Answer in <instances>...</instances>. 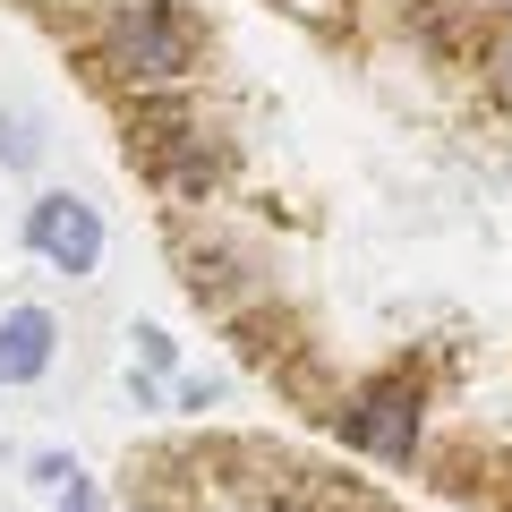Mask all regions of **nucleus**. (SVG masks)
<instances>
[{
  "label": "nucleus",
  "instance_id": "0eeeda50",
  "mask_svg": "<svg viewBox=\"0 0 512 512\" xmlns=\"http://www.w3.org/2000/svg\"><path fill=\"white\" fill-rule=\"evenodd\" d=\"M128 342H137V359H146L154 376H171V367H180V342H171L163 325H137V333H128Z\"/></svg>",
  "mask_w": 512,
  "mask_h": 512
},
{
  "label": "nucleus",
  "instance_id": "1a4fd4ad",
  "mask_svg": "<svg viewBox=\"0 0 512 512\" xmlns=\"http://www.w3.org/2000/svg\"><path fill=\"white\" fill-rule=\"evenodd\" d=\"M256 512H299V504H256Z\"/></svg>",
  "mask_w": 512,
  "mask_h": 512
},
{
  "label": "nucleus",
  "instance_id": "39448f33",
  "mask_svg": "<svg viewBox=\"0 0 512 512\" xmlns=\"http://www.w3.org/2000/svg\"><path fill=\"white\" fill-rule=\"evenodd\" d=\"M478 94L495 111H512V18H495L487 43H478Z\"/></svg>",
  "mask_w": 512,
  "mask_h": 512
},
{
  "label": "nucleus",
  "instance_id": "20e7f679",
  "mask_svg": "<svg viewBox=\"0 0 512 512\" xmlns=\"http://www.w3.org/2000/svg\"><path fill=\"white\" fill-rule=\"evenodd\" d=\"M60 359V316L35 308V299H18V308H0V393H26V384H43Z\"/></svg>",
  "mask_w": 512,
  "mask_h": 512
},
{
  "label": "nucleus",
  "instance_id": "f257e3e1",
  "mask_svg": "<svg viewBox=\"0 0 512 512\" xmlns=\"http://www.w3.org/2000/svg\"><path fill=\"white\" fill-rule=\"evenodd\" d=\"M205 35L188 18V0H103L94 18V69L111 86H128L137 103H163V94L197 86Z\"/></svg>",
  "mask_w": 512,
  "mask_h": 512
},
{
  "label": "nucleus",
  "instance_id": "423d86ee",
  "mask_svg": "<svg viewBox=\"0 0 512 512\" xmlns=\"http://www.w3.org/2000/svg\"><path fill=\"white\" fill-rule=\"evenodd\" d=\"M0 163H9V171H35L43 163V120H35V111H0Z\"/></svg>",
  "mask_w": 512,
  "mask_h": 512
},
{
  "label": "nucleus",
  "instance_id": "6e6552de",
  "mask_svg": "<svg viewBox=\"0 0 512 512\" xmlns=\"http://www.w3.org/2000/svg\"><path fill=\"white\" fill-rule=\"evenodd\" d=\"M171 402H180V410H214L222 402V376H180V384H171Z\"/></svg>",
  "mask_w": 512,
  "mask_h": 512
},
{
  "label": "nucleus",
  "instance_id": "7ed1b4c3",
  "mask_svg": "<svg viewBox=\"0 0 512 512\" xmlns=\"http://www.w3.org/2000/svg\"><path fill=\"white\" fill-rule=\"evenodd\" d=\"M103 248H111V231H103V205H94V197H77V188H43V197L26 205V256H35L43 274L94 282V274H103Z\"/></svg>",
  "mask_w": 512,
  "mask_h": 512
},
{
  "label": "nucleus",
  "instance_id": "f03ea898",
  "mask_svg": "<svg viewBox=\"0 0 512 512\" xmlns=\"http://www.w3.org/2000/svg\"><path fill=\"white\" fill-rule=\"evenodd\" d=\"M333 444L359 461H376V470H410L427 444V376L419 367H376V376L342 384L325 410Z\"/></svg>",
  "mask_w": 512,
  "mask_h": 512
}]
</instances>
